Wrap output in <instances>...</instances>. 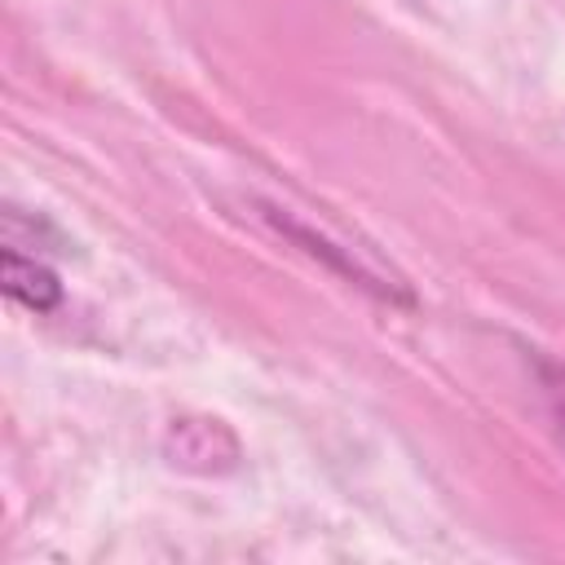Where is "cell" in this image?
Listing matches in <instances>:
<instances>
[{
    "label": "cell",
    "instance_id": "6da1fadb",
    "mask_svg": "<svg viewBox=\"0 0 565 565\" xmlns=\"http://www.w3.org/2000/svg\"><path fill=\"white\" fill-rule=\"evenodd\" d=\"M0 274H4V296L18 300L22 309H31V313H49V309H57V300H62V282H57V274H53L44 260L22 256L18 247H4V256H0Z\"/></svg>",
    "mask_w": 565,
    "mask_h": 565
}]
</instances>
